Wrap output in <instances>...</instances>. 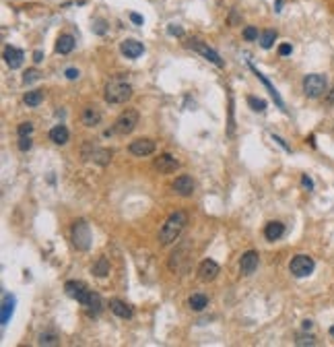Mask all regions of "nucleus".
<instances>
[{
    "label": "nucleus",
    "mask_w": 334,
    "mask_h": 347,
    "mask_svg": "<svg viewBox=\"0 0 334 347\" xmlns=\"http://www.w3.org/2000/svg\"><path fill=\"white\" fill-rule=\"evenodd\" d=\"M155 168H157L161 174H172V172H176V170L180 168V161H178L172 153H163V155H159V157L155 159Z\"/></svg>",
    "instance_id": "obj_11"
},
{
    "label": "nucleus",
    "mask_w": 334,
    "mask_h": 347,
    "mask_svg": "<svg viewBox=\"0 0 334 347\" xmlns=\"http://www.w3.org/2000/svg\"><path fill=\"white\" fill-rule=\"evenodd\" d=\"M326 89H328V79L324 77V75H307L305 79H303V93H305V97H309V99H318V97H322L324 93H326Z\"/></svg>",
    "instance_id": "obj_3"
},
{
    "label": "nucleus",
    "mask_w": 334,
    "mask_h": 347,
    "mask_svg": "<svg viewBox=\"0 0 334 347\" xmlns=\"http://www.w3.org/2000/svg\"><path fill=\"white\" fill-rule=\"evenodd\" d=\"M109 310L114 312L116 316H120V318H132V308L126 302L118 300V297H111L109 300Z\"/></svg>",
    "instance_id": "obj_18"
},
{
    "label": "nucleus",
    "mask_w": 334,
    "mask_h": 347,
    "mask_svg": "<svg viewBox=\"0 0 334 347\" xmlns=\"http://www.w3.org/2000/svg\"><path fill=\"white\" fill-rule=\"evenodd\" d=\"M283 234H285V225H283L281 221H270V223L264 227V238H266L268 242H276L278 238H283Z\"/></svg>",
    "instance_id": "obj_19"
},
{
    "label": "nucleus",
    "mask_w": 334,
    "mask_h": 347,
    "mask_svg": "<svg viewBox=\"0 0 334 347\" xmlns=\"http://www.w3.org/2000/svg\"><path fill=\"white\" fill-rule=\"evenodd\" d=\"M188 48L196 50V52H198L200 56H204L206 60H210L214 66H223V60H221V56L214 52L212 48H208L206 43H202L200 39H190V41H188Z\"/></svg>",
    "instance_id": "obj_8"
},
{
    "label": "nucleus",
    "mask_w": 334,
    "mask_h": 347,
    "mask_svg": "<svg viewBox=\"0 0 334 347\" xmlns=\"http://www.w3.org/2000/svg\"><path fill=\"white\" fill-rule=\"evenodd\" d=\"M68 128L64 126V124H58V126H54L52 130H50V141L52 143H56V145H66L68 143Z\"/></svg>",
    "instance_id": "obj_23"
},
{
    "label": "nucleus",
    "mask_w": 334,
    "mask_h": 347,
    "mask_svg": "<svg viewBox=\"0 0 334 347\" xmlns=\"http://www.w3.org/2000/svg\"><path fill=\"white\" fill-rule=\"evenodd\" d=\"M188 306H190L194 312H202V310L208 306V297H206L202 291H196V293H192V295H190Z\"/></svg>",
    "instance_id": "obj_24"
},
{
    "label": "nucleus",
    "mask_w": 334,
    "mask_h": 347,
    "mask_svg": "<svg viewBox=\"0 0 334 347\" xmlns=\"http://www.w3.org/2000/svg\"><path fill=\"white\" fill-rule=\"evenodd\" d=\"M219 271H221L219 265H217L214 261L206 259V261H202L200 267H198V277H200L202 281H214L217 275H219Z\"/></svg>",
    "instance_id": "obj_15"
},
{
    "label": "nucleus",
    "mask_w": 334,
    "mask_h": 347,
    "mask_svg": "<svg viewBox=\"0 0 334 347\" xmlns=\"http://www.w3.org/2000/svg\"><path fill=\"white\" fill-rule=\"evenodd\" d=\"M81 120H83V124L87 126V128H93V126H97L99 122H101V112L97 110V108H85L83 110V116H81Z\"/></svg>",
    "instance_id": "obj_22"
},
{
    "label": "nucleus",
    "mask_w": 334,
    "mask_h": 347,
    "mask_svg": "<svg viewBox=\"0 0 334 347\" xmlns=\"http://www.w3.org/2000/svg\"><path fill=\"white\" fill-rule=\"evenodd\" d=\"M314 269H316V263H314V259L307 257V255H297V257H293L291 263H289V271H291L295 277H299V279L312 275Z\"/></svg>",
    "instance_id": "obj_7"
},
{
    "label": "nucleus",
    "mask_w": 334,
    "mask_h": 347,
    "mask_svg": "<svg viewBox=\"0 0 334 347\" xmlns=\"http://www.w3.org/2000/svg\"><path fill=\"white\" fill-rule=\"evenodd\" d=\"M105 25H107V23H105L103 19H95V21H93V31H95L97 35H103V33H105Z\"/></svg>",
    "instance_id": "obj_34"
},
{
    "label": "nucleus",
    "mask_w": 334,
    "mask_h": 347,
    "mask_svg": "<svg viewBox=\"0 0 334 347\" xmlns=\"http://www.w3.org/2000/svg\"><path fill=\"white\" fill-rule=\"evenodd\" d=\"M23 60H25L23 50H19V48H15V45H7V48H5V62H7V66H9L11 71L19 68V66L23 64Z\"/></svg>",
    "instance_id": "obj_12"
},
{
    "label": "nucleus",
    "mask_w": 334,
    "mask_h": 347,
    "mask_svg": "<svg viewBox=\"0 0 334 347\" xmlns=\"http://www.w3.org/2000/svg\"><path fill=\"white\" fill-rule=\"evenodd\" d=\"M75 37L73 35H68V33H64V35H60L58 39H56V52H58V54H70L73 52V50H75Z\"/></svg>",
    "instance_id": "obj_20"
},
{
    "label": "nucleus",
    "mask_w": 334,
    "mask_h": 347,
    "mask_svg": "<svg viewBox=\"0 0 334 347\" xmlns=\"http://www.w3.org/2000/svg\"><path fill=\"white\" fill-rule=\"evenodd\" d=\"M120 52L126 56V58H138V56H142L145 54V45L140 43V41H136V39H124L122 43H120Z\"/></svg>",
    "instance_id": "obj_13"
},
{
    "label": "nucleus",
    "mask_w": 334,
    "mask_h": 347,
    "mask_svg": "<svg viewBox=\"0 0 334 347\" xmlns=\"http://www.w3.org/2000/svg\"><path fill=\"white\" fill-rule=\"evenodd\" d=\"M186 223H188V215H186L184 211L172 213L170 217H167V221L163 223L161 232H159V242H161L163 246H170L172 242H176V240L180 238L182 229L186 227Z\"/></svg>",
    "instance_id": "obj_1"
},
{
    "label": "nucleus",
    "mask_w": 334,
    "mask_h": 347,
    "mask_svg": "<svg viewBox=\"0 0 334 347\" xmlns=\"http://www.w3.org/2000/svg\"><path fill=\"white\" fill-rule=\"evenodd\" d=\"M64 291L68 297H73V300H77L81 306H87L93 291L83 283V281H66L64 283Z\"/></svg>",
    "instance_id": "obj_6"
},
{
    "label": "nucleus",
    "mask_w": 334,
    "mask_h": 347,
    "mask_svg": "<svg viewBox=\"0 0 334 347\" xmlns=\"http://www.w3.org/2000/svg\"><path fill=\"white\" fill-rule=\"evenodd\" d=\"M330 335H332V337H334V325H332V327H330Z\"/></svg>",
    "instance_id": "obj_46"
},
{
    "label": "nucleus",
    "mask_w": 334,
    "mask_h": 347,
    "mask_svg": "<svg viewBox=\"0 0 334 347\" xmlns=\"http://www.w3.org/2000/svg\"><path fill=\"white\" fill-rule=\"evenodd\" d=\"M291 52H293L291 43H281V45H278V54H281V56H289Z\"/></svg>",
    "instance_id": "obj_38"
},
{
    "label": "nucleus",
    "mask_w": 334,
    "mask_h": 347,
    "mask_svg": "<svg viewBox=\"0 0 334 347\" xmlns=\"http://www.w3.org/2000/svg\"><path fill=\"white\" fill-rule=\"evenodd\" d=\"M19 149H21V151H29V149H31V138L29 136H21L19 138Z\"/></svg>",
    "instance_id": "obj_37"
},
{
    "label": "nucleus",
    "mask_w": 334,
    "mask_h": 347,
    "mask_svg": "<svg viewBox=\"0 0 334 347\" xmlns=\"http://www.w3.org/2000/svg\"><path fill=\"white\" fill-rule=\"evenodd\" d=\"M250 68H252V73L258 77V81H260V83H262L266 89H268V93H270V95H272V99H274V104H276L278 108H281V110H285V102L281 99V95H278V91L272 87V83H270V81H268V79H266V77H264V75H262V73H260V71H258V68H256L252 62H250Z\"/></svg>",
    "instance_id": "obj_14"
},
{
    "label": "nucleus",
    "mask_w": 334,
    "mask_h": 347,
    "mask_svg": "<svg viewBox=\"0 0 334 347\" xmlns=\"http://www.w3.org/2000/svg\"><path fill=\"white\" fill-rule=\"evenodd\" d=\"M23 102L27 104V106H31V108H35V106H39L41 102H43V91H27L25 93V97H23Z\"/></svg>",
    "instance_id": "obj_27"
},
{
    "label": "nucleus",
    "mask_w": 334,
    "mask_h": 347,
    "mask_svg": "<svg viewBox=\"0 0 334 347\" xmlns=\"http://www.w3.org/2000/svg\"><path fill=\"white\" fill-rule=\"evenodd\" d=\"M244 39L246 41H254V39H258V27H246L244 29Z\"/></svg>",
    "instance_id": "obj_32"
},
{
    "label": "nucleus",
    "mask_w": 334,
    "mask_h": 347,
    "mask_svg": "<svg viewBox=\"0 0 334 347\" xmlns=\"http://www.w3.org/2000/svg\"><path fill=\"white\" fill-rule=\"evenodd\" d=\"M136 124H138V112L136 110H124L120 116H118V120L114 122V128H111V132H116V134H130L134 128H136Z\"/></svg>",
    "instance_id": "obj_5"
},
{
    "label": "nucleus",
    "mask_w": 334,
    "mask_h": 347,
    "mask_svg": "<svg viewBox=\"0 0 334 347\" xmlns=\"http://www.w3.org/2000/svg\"><path fill=\"white\" fill-rule=\"evenodd\" d=\"M272 138H274V141H276L278 145H281V147L285 149V151H291V147H289V145H287V143H285V141H283L281 136H276V134H272Z\"/></svg>",
    "instance_id": "obj_42"
},
{
    "label": "nucleus",
    "mask_w": 334,
    "mask_h": 347,
    "mask_svg": "<svg viewBox=\"0 0 334 347\" xmlns=\"http://www.w3.org/2000/svg\"><path fill=\"white\" fill-rule=\"evenodd\" d=\"M258 263H260V257H258L256 250L244 252L242 259H240V271H242V275H246V277L254 275V271L258 269Z\"/></svg>",
    "instance_id": "obj_9"
},
{
    "label": "nucleus",
    "mask_w": 334,
    "mask_h": 347,
    "mask_svg": "<svg viewBox=\"0 0 334 347\" xmlns=\"http://www.w3.org/2000/svg\"><path fill=\"white\" fill-rule=\"evenodd\" d=\"M73 244H75L77 250H83V252L91 248V227L87 225V221H83V219L75 221V225H73Z\"/></svg>",
    "instance_id": "obj_4"
},
{
    "label": "nucleus",
    "mask_w": 334,
    "mask_h": 347,
    "mask_svg": "<svg viewBox=\"0 0 334 347\" xmlns=\"http://www.w3.org/2000/svg\"><path fill=\"white\" fill-rule=\"evenodd\" d=\"M17 132H19V136H29L33 132V124L31 122H23V124H19Z\"/></svg>",
    "instance_id": "obj_33"
},
{
    "label": "nucleus",
    "mask_w": 334,
    "mask_h": 347,
    "mask_svg": "<svg viewBox=\"0 0 334 347\" xmlns=\"http://www.w3.org/2000/svg\"><path fill=\"white\" fill-rule=\"evenodd\" d=\"M37 345H60V337H58V333H52V331H45V333H41L39 337H37Z\"/></svg>",
    "instance_id": "obj_26"
},
{
    "label": "nucleus",
    "mask_w": 334,
    "mask_h": 347,
    "mask_svg": "<svg viewBox=\"0 0 334 347\" xmlns=\"http://www.w3.org/2000/svg\"><path fill=\"white\" fill-rule=\"evenodd\" d=\"M33 62H35V64L43 62V52H41V50H35V52H33Z\"/></svg>",
    "instance_id": "obj_43"
},
{
    "label": "nucleus",
    "mask_w": 334,
    "mask_h": 347,
    "mask_svg": "<svg viewBox=\"0 0 334 347\" xmlns=\"http://www.w3.org/2000/svg\"><path fill=\"white\" fill-rule=\"evenodd\" d=\"M155 151V141L153 138H136L130 143V153L136 157H145L151 155Z\"/></svg>",
    "instance_id": "obj_10"
},
{
    "label": "nucleus",
    "mask_w": 334,
    "mask_h": 347,
    "mask_svg": "<svg viewBox=\"0 0 334 347\" xmlns=\"http://www.w3.org/2000/svg\"><path fill=\"white\" fill-rule=\"evenodd\" d=\"M328 102H330V104H334V87H332V89H330V93H328Z\"/></svg>",
    "instance_id": "obj_45"
},
{
    "label": "nucleus",
    "mask_w": 334,
    "mask_h": 347,
    "mask_svg": "<svg viewBox=\"0 0 334 347\" xmlns=\"http://www.w3.org/2000/svg\"><path fill=\"white\" fill-rule=\"evenodd\" d=\"M167 33H170V35H176V37H182V35H184V29H182L180 25L172 23L170 27H167Z\"/></svg>",
    "instance_id": "obj_36"
},
{
    "label": "nucleus",
    "mask_w": 334,
    "mask_h": 347,
    "mask_svg": "<svg viewBox=\"0 0 334 347\" xmlns=\"http://www.w3.org/2000/svg\"><path fill=\"white\" fill-rule=\"evenodd\" d=\"M301 184H303V188H307V190L314 188V180H312L309 176H303V178H301Z\"/></svg>",
    "instance_id": "obj_41"
},
{
    "label": "nucleus",
    "mask_w": 334,
    "mask_h": 347,
    "mask_svg": "<svg viewBox=\"0 0 334 347\" xmlns=\"http://www.w3.org/2000/svg\"><path fill=\"white\" fill-rule=\"evenodd\" d=\"M39 77H41V73H39L37 68H29V71H25V75H23V83H25V85H33L35 81H39Z\"/></svg>",
    "instance_id": "obj_31"
},
{
    "label": "nucleus",
    "mask_w": 334,
    "mask_h": 347,
    "mask_svg": "<svg viewBox=\"0 0 334 347\" xmlns=\"http://www.w3.org/2000/svg\"><path fill=\"white\" fill-rule=\"evenodd\" d=\"M248 106L254 110V112H266V102H264V99H260V97H254V95H250L248 97Z\"/></svg>",
    "instance_id": "obj_30"
},
{
    "label": "nucleus",
    "mask_w": 334,
    "mask_h": 347,
    "mask_svg": "<svg viewBox=\"0 0 334 347\" xmlns=\"http://www.w3.org/2000/svg\"><path fill=\"white\" fill-rule=\"evenodd\" d=\"M64 77L70 79V81H75V79H79V71H77V68H66V71H64Z\"/></svg>",
    "instance_id": "obj_39"
},
{
    "label": "nucleus",
    "mask_w": 334,
    "mask_h": 347,
    "mask_svg": "<svg viewBox=\"0 0 334 347\" xmlns=\"http://www.w3.org/2000/svg\"><path fill=\"white\" fill-rule=\"evenodd\" d=\"M132 97V85L124 79H111L105 85V102L116 106V104H124Z\"/></svg>",
    "instance_id": "obj_2"
},
{
    "label": "nucleus",
    "mask_w": 334,
    "mask_h": 347,
    "mask_svg": "<svg viewBox=\"0 0 334 347\" xmlns=\"http://www.w3.org/2000/svg\"><path fill=\"white\" fill-rule=\"evenodd\" d=\"M91 273H93L95 277H107V275H109V261H107L105 257H99V259L95 261V265L91 267Z\"/></svg>",
    "instance_id": "obj_25"
},
{
    "label": "nucleus",
    "mask_w": 334,
    "mask_h": 347,
    "mask_svg": "<svg viewBox=\"0 0 334 347\" xmlns=\"http://www.w3.org/2000/svg\"><path fill=\"white\" fill-rule=\"evenodd\" d=\"M13 310H15V297L11 293H5V297H3V314H0V322H3V327H7V322L11 320Z\"/></svg>",
    "instance_id": "obj_21"
},
{
    "label": "nucleus",
    "mask_w": 334,
    "mask_h": 347,
    "mask_svg": "<svg viewBox=\"0 0 334 347\" xmlns=\"http://www.w3.org/2000/svg\"><path fill=\"white\" fill-rule=\"evenodd\" d=\"M130 21H132L134 25H142V23H145V19H142L138 13H130Z\"/></svg>",
    "instance_id": "obj_40"
},
{
    "label": "nucleus",
    "mask_w": 334,
    "mask_h": 347,
    "mask_svg": "<svg viewBox=\"0 0 334 347\" xmlns=\"http://www.w3.org/2000/svg\"><path fill=\"white\" fill-rule=\"evenodd\" d=\"M301 325H303V331H309V329L314 327V322H312V320H303Z\"/></svg>",
    "instance_id": "obj_44"
},
{
    "label": "nucleus",
    "mask_w": 334,
    "mask_h": 347,
    "mask_svg": "<svg viewBox=\"0 0 334 347\" xmlns=\"http://www.w3.org/2000/svg\"><path fill=\"white\" fill-rule=\"evenodd\" d=\"M85 308H87V312H89L91 316H97V314L101 312V297H99V293H97V291H93L91 300H89V304H87Z\"/></svg>",
    "instance_id": "obj_28"
},
{
    "label": "nucleus",
    "mask_w": 334,
    "mask_h": 347,
    "mask_svg": "<svg viewBox=\"0 0 334 347\" xmlns=\"http://www.w3.org/2000/svg\"><path fill=\"white\" fill-rule=\"evenodd\" d=\"M89 147H91V153H83L85 159H91V161H95V164H99V166H107V164L111 161V151H107V149L93 147L91 143H89Z\"/></svg>",
    "instance_id": "obj_16"
},
{
    "label": "nucleus",
    "mask_w": 334,
    "mask_h": 347,
    "mask_svg": "<svg viewBox=\"0 0 334 347\" xmlns=\"http://www.w3.org/2000/svg\"><path fill=\"white\" fill-rule=\"evenodd\" d=\"M295 343H297L299 347H303V345H316V339H314L312 335H307V337H305V335H299Z\"/></svg>",
    "instance_id": "obj_35"
},
{
    "label": "nucleus",
    "mask_w": 334,
    "mask_h": 347,
    "mask_svg": "<svg viewBox=\"0 0 334 347\" xmlns=\"http://www.w3.org/2000/svg\"><path fill=\"white\" fill-rule=\"evenodd\" d=\"M274 39H276V31H274V29H264V31L260 33V45H262L264 50H270L272 43H274Z\"/></svg>",
    "instance_id": "obj_29"
},
{
    "label": "nucleus",
    "mask_w": 334,
    "mask_h": 347,
    "mask_svg": "<svg viewBox=\"0 0 334 347\" xmlns=\"http://www.w3.org/2000/svg\"><path fill=\"white\" fill-rule=\"evenodd\" d=\"M174 190H176L178 194H182V196H190V194L194 192V182H192V178H190L188 174L178 176L176 182H174Z\"/></svg>",
    "instance_id": "obj_17"
}]
</instances>
